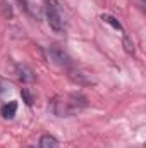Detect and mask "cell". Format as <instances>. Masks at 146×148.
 Returning <instances> with one entry per match:
<instances>
[{"mask_svg": "<svg viewBox=\"0 0 146 148\" xmlns=\"http://www.w3.org/2000/svg\"><path fill=\"white\" fill-rule=\"evenodd\" d=\"M16 73H17V77H19L23 83H33V81L36 79L35 71H33L29 66H26V64H17V66H16Z\"/></svg>", "mask_w": 146, "mask_h": 148, "instance_id": "4", "label": "cell"}, {"mask_svg": "<svg viewBox=\"0 0 146 148\" xmlns=\"http://www.w3.org/2000/svg\"><path fill=\"white\" fill-rule=\"evenodd\" d=\"M3 90H5V88H3V83L0 81V95H2V91H3Z\"/></svg>", "mask_w": 146, "mask_h": 148, "instance_id": "13", "label": "cell"}, {"mask_svg": "<svg viewBox=\"0 0 146 148\" xmlns=\"http://www.w3.org/2000/svg\"><path fill=\"white\" fill-rule=\"evenodd\" d=\"M40 148H60L59 140L52 134H41L40 138Z\"/></svg>", "mask_w": 146, "mask_h": 148, "instance_id": "5", "label": "cell"}, {"mask_svg": "<svg viewBox=\"0 0 146 148\" xmlns=\"http://www.w3.org/2000/svg\"><path fill=\"white\" fill-rule=\"evenodd\" d=\"M88 105L86 97L77 95V93H71V95H64V97H55L50 102V110L59 117H67L72 115L81 109H84Z\"/></svg>", "mask_w": 146, "mask_h": 148, "instance_id": "1", "label": "cell"}, {"mask_svg": "<svg viewBox=\"0 0 146 148\" xmlns=\"http://www.w3.org/2000/svg\"><path fill=\"white\" fill-rule=\"evenodd\" d=\"M29 148H35V147H29Z\"/></svg>", "mask_w": 146, "mask_h": 148, "instance_id": "14", "label": "cell"}, {"mask_svg": "<svg viewBox=\"0 0 146 148\" xmlns=\"http://www.w3.org/2000/svg\"><path fill=\"white\" fill-rule=\"evenodd\" d=\"M0 9H2V14H3L5 19H10L12 17V7L5 0H0Z\"/></svg>", "mask_w": 146, "mask_h": 148, "instance_id": "10", "label": "cell"}, {"mask_svg": "<svg viewBox=\"0 0 146 148\" xmlns=\"http://www.w3.org/2000/svg\"><path fill=\"white\" fill-rule=\"evenodd\" d=\"M48 55H50V59H52L55 64H59V66H69V64H71V57H69L59 45H52V47L48 48Z\"/></svg>", "mask_w": 146, "mask_h": 148, "instance_id": "3", "label": "cell"}, {"mask_svg": "<svg viewBox=\"0 0 146 148\" xmlns=\"http://www.w3.org/2000/svg\"><path fill=\"white\" fill-rule=\"evenodd\" d=\"M16 112H17V102H9V103H5V105L2 107V115H3V119H14Z\"/></svg>", "mask_w": 146, "mask_h": 148, "instance_id": "8", "label": "cell"}, {"mask_svg": "<svg viewBox=\"0 0 146 148\" xmlns=\"http://www.w3.org/2000/svg\"><path fill=\"white\" fill-rule=\"evenodd\" d=\"M45 14H46V21L50 24V28L55 33H64L65 29V19L62 16L60 5L57 0H45Z\"/></svg>", "mask_w": 146, "mask_h": 148, "instance_id": "2", "label": "cell"}, {"mask_svg": "<svg viewBox=\"0 0 146 148\" xmlns=\"http://www.w3.org/2000/svg\"><path fill=\"white\" fill-rule=\"evenodd\" d=\"M71 77H72L76 83L79 84H95V79L86 73H81V71H72L71 73Z\"/></svg>", "mask_w": 146, "mask_h": 148, "instance_id": "6", "label": "cell"}, {"mask_svg": "<svg viewBox=\"0 0 146 148\" xmlns=\"http://www.w3.org/2000/svg\"><path fill=\"white\" fill-rule=\"evenodd\" d=\"M124 48H126L127 53H134V43H132V40L127 36L126 33H124Z\"/></svg>", "mask_w": 146, "mask_h": 148, "instance_id": "12", "label": "cell"}, {"mask_svg": "<svg viewBox=\"0 0 146 148\" xmlns=\"http://www.w3.org/2000/svg\"><path fill=\"white\" fill-rule=\"evenodd\" d=\"M102 21L107 23V24H110L113 29H117V31H120V33H126V31H124V26L120 24V21H119L117 17H113V16H110V14H103V16H102Z\"/></svg>", "mask_w": 146, "mask_h": 148, "instance_id": "7", "label": "cell"}, {"mask_svg": "<svg viewBox=\"0 0 146 148\" xmlns=\"http://www.w3.org/2000/svg\"><path fill=\"white\" fill-rule=\"evenodd\" d=\"M17 2H19L21 9H23L26 14H29V16H33V17H38V12L33 9V5H31V2H29V0H17Z\"/></svg>", "mask_w": 146, "mask_h": 148, "instance_id": "9", "label": "cell"}, {"mask_svg": "<svg viewBox=\"0 0 146 148\" xmlns=\"http://www.w3.org/2000/svg\"><path fill=\"white\" fill-rule=\"evenodd\" d=\"M21 97H23V100L26 102V105H33L35 98H33V95H31V91H29L28 88H23V90H21Z\"/></svg>", "mask_w": 146, "mask_h": 148, "instance_id": "11", "label": "cell"}]
</instances>
